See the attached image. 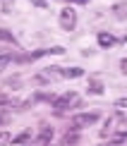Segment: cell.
<instances>
[{
	"mask_svg": "<svg viewBox=\"0 0 127 146\" xmlns=\"http://www.w3.org/2000/svg\"><path fill=\"white\" fill-rule=\"evenodd\" d=\"M60 27H63L65 31H72V29L77 27V12H74V7H63L60 10Z\"/></svg>",
	"mask_w": 127,
	"mask_h": 146,
	"instance_id": "6da1fadb",
	"label": "cell"
},
{
	"mask_svg": "<svg viewBox=\"0 0 127 146\" xmlns=\"http://www.w3.org/2000/svg\"><path fill=\"white\" fill-rule=\"evenodd\" d=\"M101 120L98 113H79L72 117V122H74V127H89V125H96Z\"/></svg>",
	"mask_w": 127,
	"mask_h": 146,
	"instance_id": "7a4b0ae2",
	"label": "cell"
},
{
	"mask_svg": "<svg viewBox=\"0 0 127 146\" xmlns=\"http://www.w3.org/2000/svg\"><path fill=\"white\" fill-rule=\"evenodd\" d=\"M72 101H77V94H72V91H70V94H63L60 98L53 101V108H58V110H63V108H70V106H74Z\"/></svg>",
	"mask_w": 127,
	"mask_h": 146,
	"instance_id": "3957f363",
	"label": "cell"
},
{
	"mask_svg": "<svg viewBox=\"0 0 127 146\" xmlns=\"http://www.w3.org/2000/svg\"><path fill=\"white\" fill-rule=\"evenodd\" d=\"M96 41H98V46H101V48H113V46L118 43V38H115L113 34H108V31H98Z\"/></svg>",
	"mask_w": 127,
	"mask_h": 146,
	"instance_id": "277c9868",
	"label": "cell"
},
{
	"mask_svg": "<svg viewBox=\"0 0 127 146\" xmlns=\"http://www.w3.org/2000/svg\"><path fill=\"white\" fill-rule=\"evenodd\" d=\"M58 74H60V77H67V79H77V77L84 74V70H82V67H65V70L58 67Z\"/></svg>",
	"mask_w": 127,
	"mask_h": 146,
	"instance_id": "5b68a950",
	"label": "cell"
},
{
	"mask_svg": "<svg viewBox=\"0 0 127 146\" xmlns=\"http://www.w3.org/2000/svg\"><path fill=\"white\" fill-rule=\"evenodd\" d=\"M86 91H89L91 96H101V94H103V84H101V82H89Z\"/></svg>",
	"mask_w": 127,
	"mask_h": 146,
	"instance_id": "8992f818",
	"label": "cell"
},
{
	"mask_svg": "<svg viewBox=\"0 0 127 146\" xmlns=\"http://www.w3.org/2000/svg\"><path fill=\"white\" fill-rule=\"evenodd\" d=\"M29 139H31V129H24L22 134H17L10 144H24V141H29Z\"/></svg>",
	"mask_w": 127,
	"mask_h": 146,
	"instance_id": "52a82bcc",
	"label": "cell"
},
{
	"mask_svg": "<svg viewBox=\"0 0 127 146\" xmlns=\"http://www.w3.org/2000/svg\"><path fill=\"white\" fill-rule=\"evenodd\" d=\"M48 139H53V127H43L39 134V141L41 144H48Z\"/></svg>",
	"mask_w": 127,
	"mask_h": 146,
	"instance_id": "ba28073f",
	"label": "cell"
},
{
	"mask_svg": "<svg viewBox=\"0 0 127 146\" xmlns=\"http://www.w3.org/2000/svg\"><path fill=\"white\" fill-rule=\"evenodd\" d=\"M0 41H5V43H12V46H17V38L12 36L7 29H0Z\"/></svg>",
	"mask_w": 127,
	"mask_h": 146,
	"instance_id": "9c48e42d",
	"label": "cell"
},
{
	"mask_svg": "<svg viewBox=\"0 0 127 146\" xmlns=\"http://www.w3.org/2000/svg\"><path fill=\"white\" fill-rule=\"evenodd\" d=\"M31 5H36V7H41V10H48V0H29Z\"/></svg>",
	"mask_w": 127,
	"mask_h": 146,
	"instance_id": "30bf717a",
	"label": "cell"
},
{
	"mask_svg": "<svg viewBox=\"0 0 127 146\" xmlns=\"http://www.w3.org/2000/svg\"><path fill=\"white\" fill-rule=\"evenodd\" d=\"M115 108H127V96H122V98L115 101Z\"/></svg>",
	"mask_w": 127,
	"mask_h": 146,
	"instance_id": "8fae6325",
	"label": "cell"
},
{
	"mask_svg": "<svg viewBox=\"0 0 127 146\" xmlns=\"http://www.w3.org/2000/svg\"><path fill=\"white\" fill-rule=\"evenodd\" d=\"M77 141H79V137H77V134H67V137H65V144H77Z\"/></svg>",
	"mask_w": 127,
	"mask_h": 146,
	"instance_id": "7c38bea8",
	"label": "cell"
},
{
	"mask_svg": "<svg viewBox=\"0 0 127 146\" xmlns=\"http://www.w3.org/2000/svg\"><path fill=\"white\" fill-rule=\"evenodd\" d=\"M120 72H122V74L127 77V58H122V60H120Z\"/></svg>",
	"mask_w": 127,
	"mask_h": 146,
	"instance_id": "4fadbf2b",
	"label": "cell"
},
{
	"mask_svg": "<svg viewBox=\"0 0 127 146\" xmlns=\"http://www.w3.org/2000/svg\"><path fill=\"white\" fill-rule=\"evenodd\" d=\"M7 141H12V137L7 134V132H3V134H0V144H7Z\"/></svg>",
	"mask_w": 127,
	"mask_h": 146,
	"instance_id": "5bb4252c",
	"label": "cell"
},
{
	"mask_svg": "<svg viewBox=\"0 0 127 146\" xmlns=\"http://www.w3.org/2000/svg\"><path fill=\"white\" fill-rule=\"evenodd\" d=\"M3 3V12H10V7H12V0H0Z\"/></svg>",
	"mask_w": 127,
	"mask_h": 146,
	"instance_id": "9a60e30c",
	"label": "cell"
},
{
	"mask_svg": "<svg viewBox=\"0 0 127 146\" xmlns=\"http://www.w3.org/2000/svg\"><path fill=\"white\" fill-rule=\"evenodd\" d=\"M72 3H74V5H89L91 0H72Z\"/></svg>",
	"mask_w": 127,
	"mask_h": 146,
	"instance_id": "2e32d148",
	"label": "cell"
}]
</instances>
